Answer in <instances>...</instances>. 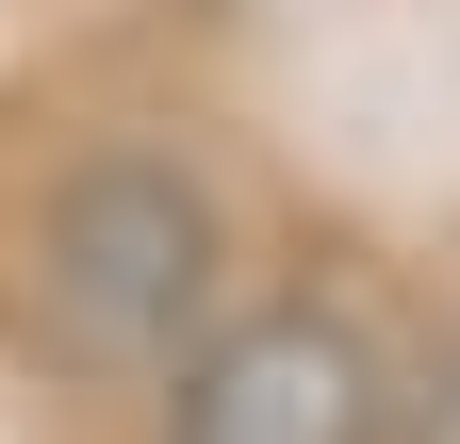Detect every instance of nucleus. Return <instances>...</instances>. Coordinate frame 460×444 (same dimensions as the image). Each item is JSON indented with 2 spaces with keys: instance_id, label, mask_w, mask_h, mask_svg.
I'll return each mask as SVG.
<instances>
[{
  "instance_id": "obj_2",
  "label": "nucleus",
  "mask_w": 460,
  "mask_h": 444,
  "mask_svg": "<svg viewBox=\"0 0 460 444\" xmlns=\"http://www.w3.org/2000/svg\"><path fill=\"white\" fill-rule=\"evenodd\" d=\"M378 346L313 297L279 313H214L181 346V395H164V444H378Z\"/></svg>"
},
{
  "instance_id": "obj_1",
  "label": "nucleus",
  "mask_w": 460,
  "mask_h": 444,
  "mask_svg": "<svg viewBox=\"0 0 460 444\" xmlns=\"http://www.w3.org/2000/svg\"><path fill=\"white\" fill-rule=\"evenodd\" d=\"M214 280H230L214 182H181V164H148V148L83 164V182L33 214V329H49V362H83V378H181V346L214 329Z\"/></svg>"
}]
</instances>
